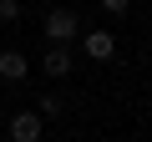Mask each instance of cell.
Returning a JSON list of instances; mask_svg holds the SVG:
<instances>
[{"instance_id":"6da1fadb","label":"cell","mask_w":152,"mask_h":142,"mask_svg":"<svg viewBox=\"0 0 152 142\" xmlns=\"http://www.w3.org/2000/svg\"><path fill=\"white\" fill-rule=\"evenodd\" d=\"M41 31H46V41H61V46H71L76 36H81V20H76V10H71V5H56V10H46Z\"/></svg>"},{"instance_id":"7a4b0ae2","label":"cell","mask_w":152,"mask_h":142,"mask_svg":"<svg viewBox=\"0 0 152 142\" xmlns=\"http://www.w3.org/2000/svg\"><path fill=\"white\" fill-rule=\"evenodd\" d=\"M41 66H46V76H51V81H66V76H71V66H76V56H71V46L51 41L46 56H41Z\"/></svg>"},{"instance_id":"3957f363","label":"cell","mask_w":152,"mask_h":142,"mask_svg":"<svg viewBox=\"0 0 152 142\" xmlns=\"http://www.w3.org/2000/svg\"><path fill=\"white\" fill-rule=\"evenodd\" d=\"M76 41H81V51H86L91 61H112V56H117V36H112V31H81Z\"/></svg>"},{"instance_id":"277c9868","label":"cell","mask_w":152,"mask_h":142,"mask_svg":"<svg viewBox=\"0 0 152 142\" xmlns=\"http://www.w3.org/2000/svg\"><path fill=\"white\" fill-rule=\"evenodd\" d=\"M41 132H46L41 112H15L10 117V142H41Z\"/></svg>"},{"instance_id":"5b68a950","label":"cell","mask_w":152,"mask_h":142,"mask_svg":"<svg viewBox=\"0 0 152 142\" xmlns=\"http://www.w3.org/2000/svg\"><path fill=\"white\" fill-rule=\"evenodd\" d=\"M26 71H31V61H26V51H0V81H26Z\"/></svg>"},{"instance_id":"8992f818","label":"cell","mask_w":152,"mask_h":142,"mask_svg":"<svg viewBox=\"0 0 152 142\" xmlns=\"http://www.w3.org/2000/svg\"><path fill=\"white\" fill-rule=\"evenodd\" d=\"M36 112H41V117H46V122H51V117H61V91H46V97H41V107H36Z\"/></svg>"},{"instance_id":"52a82bcc","label":"cell","mask_w":152,"mask_h":142,"mask_svg":"<svg viewBox=\"0 0 152 142\" xmlns=\"http://www.w3.org/2000/svg\"><path fill=\"white\" fill-rule=\"evenodd\" d=\"M20 20V0H0V26H15Z\"/></svg>"},{"instance_id":"ba28073f","label":"cell","mask_w":152,"mask_h":142,"mask_svg":"<svg viewBox=\"0 0 152 142\" xmlns=\"http://www.w3.org/2000/svg\"><path fill=\"white\" fill-rule=\"evenodd\" d=\"M102 10H107V15H127V10H132V0H102Z\"/></svg>"},{"instance_id":"9c48e42d","label":"cell","mask_w":152,"mask_h":142,"mask_svg":"<svg viewBox=\"0 0 152 142\" xmlns=\"http://www.w3.org/2000/svg\"><path fill=\"white\" fill-rule=\"evenodd\" d=\"M147 15H152V0H147Z\"/></svg>"}]
</instances>
